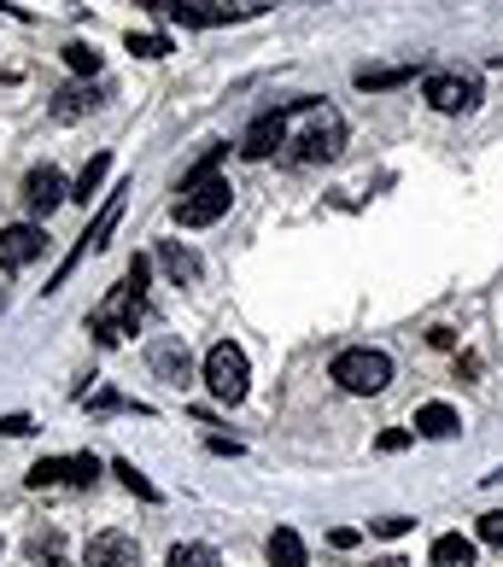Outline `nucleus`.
Wrapping results in <instances>:
<instances>
[{
	"label": "nucleus",
	"instance_id": "nucleus-13",
	"mask_svg": "<svg viewBox=\"0 0 503 567\" xmlns=\"http://www.w3.org/2000/svg\"><path fill=\"white\" fill-rule=\"evenodd\" d=\"M135 538L130 533H94L89 550H82V567H135Z\"/></svg>",
	"mask_w": 503,
	"mask_h": 567
},
{
	"label": "nucleus",
	"instance_id": "nucleus-8",
	"mask_svg": "<svg viewBox=\"0 0 503 567\" xmlns=\"http://www.w3.org/2000/svg\"><path fill=\"white\" fill-rule=\"evenodd\" d=\"M422 94H428L433 112L456 117V112H474V106H480V76H463V71H428V76H422Z\"/></svg>",
	"mask_w": 503,
	"mask_h": 567
},
{
	"label": "nucleus",
	"instance_id": "nucleus-11",
	"mask_svg": "<svg viewBox=\"0 0 503 567\" xmlns=\"http://www.w3.org/2000/svg\"><path fill=\"white\" fill-rule=\"evenodd\" d=\"M59 199H65V176H59L53 164H35V171L24 176V212L30 217H48Z\"/></svg>",
	"mask_w": 503,
	"mask_h": 567
},
{
	"label": "nucleus",
	"instance_id": "nucleus-31",
	"mask_svg": "<svg viewBox=\"0 0 503 567\" xmlns=\"http://www.w3.org/2000/svg\"><path fill=\"white\" fill-rule=\"evenodd\" d=\"M381 567H404V561H398V556H392V561H381Z\"/></svg>",
	"mask_w": 503,
	"mask_h": 567
},
{
	"label": "nucleus",
	"instance_id": "nucleus-23",
	"mask_svg": "<svg viewBox=\"0 0 503 567\" xmlns=\"http://www.w3.org/2000/svg\"><path fill=\"white\" fill-rule=\"evenodd\" d=\"M164 567H223V561H217V550H212V544H176V550H171V561H164Z\"/></svg>",
	"mask_w": 503,
	"mask_h": 567
},
{
	"label": "nucleus",
	"instance_id": "nucleus-18",
	"mask_svg": "<svg viewBox=\"0 0 503 567\" xmlns=\"http://www.w3.org/2000/svg\"><path fill=\"white\" fill-rule=\"evenodd\" d=\"M269 561H276V567H305L310 561L305 556V538L292 533V527H276V533H269Z\"/></svg>",
	"mask_w": 503,
	"mask_h": 567
},
{
	"label": "nucleus",
	"instance_id": "nucleus-17",
	"mask_svg": "<svg viewBox=\"0 0 503 567\" xmlns=\"http://www.w3.org/2000/svg\"><path fill=\"white\" fill-rule=\"evenodd\" d=\"M433 567H474V538H463V533L433 538Z\"/></svg>",
	"mask_w": 503,
	"mask_h": 567
},
{
	"label": "nucleus",
	"instance_id": "nucleus-20",
	"mask_svg": "<svg viewBox=\"0 0 503 567\" xmlns=\"http://www.w3.org/2000/svg\"><path fill=\"white\" fill-rule=\"evenodd\" d=\"M158 258H164V269L176 276V287H182V281H199V258H194L187 246H176V240H171V246L158 251Z\"/></svg>",
	"mask_w": 503,
	"mask_h": 567
},
{
	"label": "nucleus",
	"instance_id": "nucleus-7",
	"mask_svg": "<svg viewBox=\"0 0 503 567\" xmlns=\"http://www.w3.org/2000/svg\"><path fill=\"white\" fill-rule=\"evenodd\" d=\"M246 381H252V369H246V351H240V346L223 340V346L205 351V386H212L217 404H240Z\"/></svg>",
	"mask_w": 503,
	"mask_h": 567
},
{
	"label": "nucleus",
	"instance_id": "nucleus-30",
	"mask_svg": "<svg viewBox=\"0 0 503 567\" xmlns=\"http://www.w3.org/2000/svg\"><path fill=\"white\" fill-rule=\"evenodd\" d=\"M404 445H410V433H404V427H392V433H381V451H387V456H392V451H404Z\"/></svg>",
	"mask_w": 503,
	"mask_h": 567
},
{
	"label": "nucleus",
	"instance_id": "nucleus-28",
	"mask_svg": "<svg viewBox=\"0 0 503 567\" xmlns=\"http://www.w3.org/2000/svg\"><path fill=\"white\" fill-rule=\"evenodd\" d=\"M480 544H497V550H503V509L480 515Z\"/></svg>",
	"mask_w": 503,
	"mask_h": 567
},
{
	"label": "nucleus",
	"instance_id": "nucleus-15",
	"mask_svg": "<svg viewBox=\"0 0 503 567\" xmlns=\"http://www.w3.org/2000/svg\"><path fill=\"white\" fill-rule=\"evenodd\" d=\"M456 427H463V415H456L451 404H439V398L415 410V433H422V439H451Z\"/></svg>",
	"mask_w": 503,
	"mask_h": 567
},
{
	"label": "nucleus",
	"instance_id": "nucleus-29",
	"mask_svg": "<svg viewBox=\"0 0 503 567\" xmlns=\"http://www.w3.org/2000/svg\"><path fill=\"white\" fill-rule=\"evenodd\" d=\"M35 422H30V415H0V439H24Z\"/></svg>",
	"mask_w": 503,
	"mask_h": 567
},
{
	"label": "nucleus",
	"instance_id": "nucleus-19",
	"mask_svg": "<svg viewBox=\"0 0 503 567\" xmlns=\"http://www.w3.org/2000/svg\"><path fill=\"white\" fill-rule=\"evenodd\" d=\"M94 106H100V89H89V94H82V89H65V94L53 100V117H59V123H71V117L94 112Z\"/></svg>",
	"mask_w": 503,
	"mask_h": 567
},
{
	"label": "nucleus",
	"instance_id": "nucleus-2",
	"mask_svg": "<svg viewBox=\"0 0 503 567\" xmlns=\"http://www.w3.org/2000/svg\"><path fill=\"white\" fill-rule=\"evenodd\" d=\"M287 146L292 164H322L346 146V117L322 100H299V106H287Z\"/></svg>",
	"mask_w": 503,
	"mask_h": 567
},
{
	"label": "nucleus",
	"instance_id": "nucleus-26",
	"mask_svg": "<svg viewBox=\"0 0 503 567\" xmlns=\"http://www.w3.org/2000/svg\"><path fill=\"white\" fill-rule=\"evenodd\" d=\"M369 533L374 538H404L410 533V515H381V520H369Z\"/></svg>",
	"mask_w": 503,
	"mask_h": 567
},
{
	"label": "nucleus",
	"instance_id": "nucleus-22",
	"mask_svg": "<svg viewBox=\"0 0 503 567\" xmlns=\"http://www.w3.org/2000/svg\"><path fill=\"white\" fill-rule=\"evenodd\" d=\"M123 48H130L135 59H171V53H176L171 35H153V30H141V35L130 30V41H123Z\"/></svg>",
	"mask_w": 503,
	"mask_h": 567
},
{
	"label": "nucleus",
	"instance_id": "nucleus-1",
	"mask_svg": "<svg viewBox=\"0 0 503 567\" xmlns=\"http://www.w3.org/2000/svg\"><path fill=\"white\" fill-rule=\"evenodd\" d=\"M146 276H153V264L135 258L130 269H123V281L89 310V328L100 346H123V333H135L141 317H146Z\"/></svg>",
	"mask_w": 503,
	"mask_h": 567
},
{
	"label": "nucleus",
	"instance_id": "nucleus-25",
	"mask_svg": "<svg viewBox=\"0 0 503 567\" xmlns=\"http://www.w3.org/2000/svg\"><path fill=\"white\" fill-rule=\"evenodd\" d=\"M65 65H71L76 76H94V71H100V53L89 48V41H71V48H65Z\"/></svg>",
	"mask_w": 503,
	"mask_h": 567
},
{
	"label": "nucleus",
	"instance_id": "nucleus-16",
	"mask_svg": "<svg viewBox=\"0 0 503 567\" xmlns=\"http://www.w3.org/2000/svg\"><path fill=\"white\" fill-rule=\"evenodd\" d=\"M351 82H358L363 94H387V89H404V82H415V65H374V71L363 65Z\"/></svg>",
	"mask_w": 503,
	"mask_h": 567
},
{
	"label": "nucleus",
	"instance_id": "nucleus-4",
	"mask_svg": "<svg viewBox=\"0 0 503 567\" xmlns=\"http://www.w3.org/2000/svg\"><path fill=\"white\" fill-rule=\"evenodd\" d=\"M328 374H333V381H340L351 398H374V392H387V381H392V357L374 351V346H351V351L333 357Z\"/></svg>",
	"mask_w": 503,
	"mask_h": 567
},
{
	"label": "nucleus",
	"instance_id": "nucleus-12",
	"mask_svg": "<svg viewBox=\"0 0 503 567\" xmlns=\"http://www.w3.org/2000/svg\"><path fill=\"white\" fill-rule=\"evenodd\" d=\"M281 146H287V106H281V112H264L258 123H252L246 141H240V153H246V158H276Z\"/></svg>",
	"mask_w": 503,
	"mask_h": 567
},
{
	"label": "nucleus",
	"instance_id": "nucleus-24",
	"mask_svg": "<svg viewBox=\"0 0 503 567\" xmlns=\"http://www.w3.org/2000/svg\"><path fill=\"white\" fill-rule=\"evenodd\" d=\"M112 474H117V480H123V486H130L135 497L158 503V486H153V480H146V474H135V462H112Z\"/></svg>",
	"mask_w": 503,
	"mask_h": 567
},
{
	"label": "nucleus",
	"instance_id": "nucleus-21",
	"mask_svg": "<svg viewBox=\"0 0 503 567\" xmlns=\"http://www.w3.org/2000/svg\"><path fill=\"white\" fill-rule=\"evenodd\" d=\"M106 171H112V158H106V153L89 158V171L76 176V194H71V199H76V205H89V199L100 194V182H106Z\"/></svg>",
	"mask_w": 503,
	"mask_h": 567
},
{
	"label": "nucleus",
	"instance_id": "nucleus-10",
	"mask_svg": "<svg viewBox=\"0 0 503 567\" xmlns=\"http://www.w3.org/2000/svg\"><path fill=\"white\" fill-rule=\"evenodd\" d=\"M41 251H48L41 223H12V228H0V269H24V264L41 258Z\"/></svg>",
	"mask_w": 503,
	"mask_h": 567
},
{
	"label": "nucleus",
	"instance_id": "nucleus-9",
	"mask_svg": "<svg viewBox=\"0 0 503 567\" xmlns=\"http://www.w3.org/2000/svg\"><path fill=\"white\" fill-rule=\"evenodd\" d=\"M100 480V462L94 456H41L35 468H30V486L35 492H48V486H82L89 492Z\"/></svg>",
	"mask_w": 503,
	"mask_h": 567
},
{
	"label": "nucleus",
	"instance_id": "nucleus-6",
	"mask_svg": "<svg viewBox=\"0 0 503 567\" xmlns=\"http://www.w3.org/2000/svg\"><path fill=\"white\" fill-rule=\"evenodd\" d=\"M123 194H130V187H112V194H106V205H100V217L89 223V235H82V240H76L71 251H65V264L53 269V281L41 287V292H59V287L71 281V269H76L82 258H89V251H100V246L112 240V228H117V217H123Z\"/></svg>",
	"mask_w": 503,
	"mask_h": 567
},
{
	"label": "nucleus",
	"instance_id": "nucleus-27",
	"mask_svg": "<svg viewBox=\"0 0 503 567\" xmlns=\"http://www.w3.org/2000/svg\"><path fill=\"white\" fill-rule=\"evenodd\" d=\"M30 561H35V567H41V561L53 567V561H59V538H53V533H48V538L35 533V538H30Z\"/></svg>",
	"mask_w": 503,
	"mask_h": 567
},
{
	"label": "nucleus",
	"instance_id": "nucleus-3",
	"mask_svg": "<svg viewBox=\"0 0 503 567\" xmlns=\"http://www.w3.org/2000/svg\"><path fill=\"white\" fill-rule=\"evenodd\" d=\"M235 187L228 176H182V199H176V223L182 228H212L217 217H228Z\"/></svg>",
	"mask_w": 503,
	"mask_h": 567
},
{
	"label": "nucleus",
	"instance_id": "nucleus-14",
	"mask_svg": "<svg viewBox=\"0 0 503 567\" xmlns=\"http://www.w3.org/2000/svg\"><path fill=\"white\" fill-rule=\"evenodd\" d=\"M146 363H153V374H158V381L187 386V346H176V340H158L153 351H146Z\"/></svg>",
	"mask_w": 503,
	"mask_h": 567
},
{
	"label": "nucleus",
	"instance_id": "nucleus-5",
	"mask_svg": "<svg viewBox=\"0 0 503 567\" xmlns=\"http://www.w3.org/2000/svg\"><path fill=\"white\" fill-rule=\"evenodd\" d=\"M146 12L171 18L182 30H217V24H235V18H252L264 7H217V0H141Z\"/></svg>",
	"mask_w": 503,
	"mask_h": 567
}]
</instances>
